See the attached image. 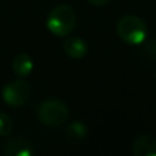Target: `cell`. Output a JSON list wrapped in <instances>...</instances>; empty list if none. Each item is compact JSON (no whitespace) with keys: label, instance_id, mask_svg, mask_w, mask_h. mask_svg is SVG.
<instances>
[{"label":"cell","instance_id":"ba28073f","mask_svg":"<svg viewBox=\"0 0 156 156\" xmlns=\"http://www.w3.org/2000/svg\"><path fill=\"white\" fill-rule=\"evenodd\" d=\"M88 134V126L81 121H74L69 123L65 129V140L70 144H76L83 140Z\"/></svg>","mask_w":156,"mask_h":156},{"label":"cell","instance_id":"7a4b0ae2","mask_svg":"<svg viewBox=\"0 0 156 156\" xmlns=\"http://www.w3.org/2000/svg\"><path fill=\"white\" fill-rule=\"evenodd\" d=\"M119 38L130 45H138L147 37V25L136 15H123L116 23Z\"/></svg>","mask_w":156,"mask_h":156},{"label":"cell","instance_id":"52a82bcc","mask_svg":"<svg viewBox=\"0 0 156 156\" xmlns=\"http://www.w3.org/2000/svg\"><path fill=\"white\" fill-rule=\"evenodd\" d=\"M63 49L73 59H82L86 55V52H88V45H86V43L82 38L70 36L63 43Z\"/></svg>","mask_w":156,"mask_h":156},{"label":"cell","instance_id":"7c38bea8","mask_svg":"<svg viewBox=\"0 0 156 156\" xmlns=\"http://www.w3.org/2000/svg\"><path fill=\"white\" fill-rule=\"evenodd\" d=\"M155 77H156V74H155Z\"/></svg>","mask_w":156,"mask_h":156},{"label":"cell","instance_id":"6da1fadb","mask_svg":"<svg viewBox=\"0 0 156 156\" xmlns=\"http://www.w3.org/2000/svg\"><path fill=\"white\" fill-rule=\"evenodd\" d=\"M77 23L76 11L67 4H62L55 7L49 12L47 19V26L52 34L58 37H65L69 36L74 29Z\"/></svg>","mask_w":156,"mask_h":156},{"label":"cell","instance_id":"5b68a950","mask_svg":"<svg viewBox=\"0 0 156 156\" xmlns=\"http://www.w3.org/2000/svg\"><path fill=\"white\" fill-rule=\"evenodd\" d=\"M4 156H30L33 155L32 143L25 137H11L3 148Z\"/></svg>","mask_w":156,"mask_h":156},{"label":"cell","instance_id":"9c48e42d","mask_svg":"<svg viewBox=\"0 0 156 156\" xmlns=\"http://www.w3.org/2000/svg\"><path fill=\"white\" fill-rule=\"evenodd\" d=\"M33 70V60L27 54H18L12 60V71L19 78L26 77Z\"/></svg>","mask_w":156,"mask_h":156},{"label":"cell","instance_id":"3957f363","mask_svg":"<svg viewBox=\"0 0 156 156\" xmlns=\"http://www.w3.org/2000/svg\"><path fill=\"white\" fill-rule=\"evenodd\" d=\"M38 121L48 127H59L67 121L69 108L60 100H45L38 105L37 110Z\"/></svg>","mask_w":156,"mask_h":156},{"label":"cell","instance_id":"8992f818","mask_svg":"<svg viewBox=\"0 0 156 156\" xmlns=\"http://www.w3.org/2000/svg\"><path fill=\"white\" fill-rule=\"evenodd\" d=\"M134 156H156V138L149 134L138 136L132 145Z\"/></svg>","mask_w":156,"mask_h":156},{"label":"cell","instance_id":"8fae6325","mask_svg":"<svg viewBox=\"0 0 156 156\" xmlns=\"http://www.w3.org/2000/svg\"><path fill=\"white\" fill-rule=\"evenodd\" d=\"M88 2L93 5H105L110 0H88Z\"/></svg>","mask_w":156,"mask_h":156},{"label":"cell","instance_id":"277c9868","mask_svg":"<svg viewBox=\"0 0 156 156\" xmlns=\"http://www.w3.org/2000/svg\"><path fill=\"white\" fill-rule=\"evenodd\" d=\"M32 94V86L25 80H15L7 83L2 90L4 103L10 107H21L26 104Z\"/></svg>","mask_w":156,"mask_h":156},{"label":"cell","instance_id":"30bf717a","mask_svg":"<svg viewBox=\"0 0 156 156\" xmlns=\"http://www.w3.org/2000/svg\"><path fill=\"white\" fill-rule=\"evenodd\" d=\"M11 129H12V125H11L10 116L4 112H0V136L2 137L10 136Z\"/></svg>","mask_w":156,"mask_h":156}]
</instances>
